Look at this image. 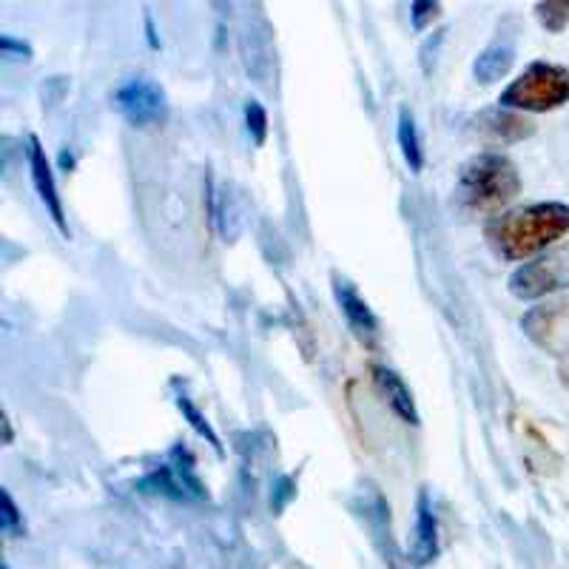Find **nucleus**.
Returning <instances> with one entry per match:
<instances>
[{"mask_svg": "<svg viewBox=\"0 0 569 569\" xmlns=\"http://www.w3.org/2000/svg\"><path fill=\"white\" fill-rule=\"evenodd\" d=\"M246 126H248V134L257 146H262L268 137V111L262 109L259 100H248L246 103Z\"/></svg>", "mask_w": 569, "mask_h": 569, "instance_id": "18", "label": "nucleus"}, {"mask_svg": "<svg viewBox=\"0 0 569 569\" xmlns=\"http://www.w3.org/2000/svg\"><path fill=\"white\" fill-rule=\"evenodd\" d=\"M538 18L550 32H561L569 23V0H552V3H538Z\"/></svg>", "mask_w": 569, "mask_h": 569, "instance_id": "17", "label": "nucleus"}, {"mask_svg": "<svg viewBox=\"0 0 569 569\" xmlns=\"http://www.w3.org/2000/svg\"><path fill=\"white\" fill-rule=\"evenodd\" d=\"M516 63V49L510 43H492L472 63V74L479 83H496V80L507 78V71Z\"/></svg>", "mask_w": 569, "mask_h": 569, "instance_id": "13", "label": "nucleus"}, {"mask_svg": "<svg viewBox=\"0 0 569 569\" xmlns=\"http://www.w3.org/2000/svg\"><path fill=\"white\" fill-rule=\"evenodd\" d=\"M569 284V248L543 253V257L525 262L510 277V293L518 299H538Z\"/></svg>", "mask_w": 569, "mask_h": 569, "instance_id": "5", "label": "nucleus"}, {"mask_svg": "<svg viewBox=\"0 0 569 569\" xmlns=\"http://www.w3.org/2000/svg\"><path fill=\"white\" fill-rule=\"evenodd\" d=\"M114 109L129 120L134 129H151L166 123L169 98L160 83L151 78H129L114 91Z\"/></svg>", "mask_w": 569, "mask_h": 569, "instance_id": "4", "label": "nucleus"}, {"mask_svg": "<svg viewBox=\"0 0 569 569\" xmlns=\"http://www.w3.org/2000/svg\"><path fill=\"white\" fill-rule=\"evenodd\" d=\"M3 569H9V567H3Z\"/></svg>", "mask_w": 569, "mask_h": 569, "instance_id": "23", "label": "nucleus"}, {"mask_svg": "<svg viewBox=\"0 0 569 569\" xmlns=\"http://www.w3.org/2000/svg\"><path fill=\"white\" fill-rule=\"evenodd\" d=\"M521 191L516 162L505 154L487 151L465 162L456 186V200L467 213H496Z\"/></svg>", "mask_w": 569, "mask_h": 569, "instance_id": "2", "label": "nucleus"}, {"mask_svg": "<svg viewBox=\"0 0 569 569\" xmlns=\"http://www.w3.org/2000/svg\"><path fill=\"white\" fill-rule=\"evenodd\" d=\"M439 552V525H436V512L430 505V496L425 490L419 492L416 501V543H413V561L419 567L430 563Z\"/></svg>", "mask_w": 569, "mask_h": 569, "instance_id": "11", "label": "nucleus"}, {"mask_svg": "<svg viewBox=\"0 0 569 569\" xmlns=\"http://www.w3.org/2000/svg\"><path fill=\"white\" fill-rule=\"evenodd\" d=\"M569 100V71L556 63H532L501 91V109L550 111Z\"/></svg>", "mask_w": 569, "mask_h": 569, "instance_id": "3", "label": "nucleus"}, {"mask_svg": "<svg viewBox=\"0 0 569 569\" xmlns=\"http://www.w3.org/2000/svg\"><path fill=\"white\" fill-rule=\"evenodd\" d=\"M137 487L142 492H157V496H169L177 498V501H200V498H206V490H202L191 465H182V447H177L171 453L169 465L149 472Z\"/></svg>", "mask_w": 569, "mask_h": 569, "instance_id": "7", "label": "nucleus"}, {"mask_svg": "<svg viewBox=\"0 0 569 569\" xmlns=\"http://www.w3.org/2000/svg\"><path fill=\"white\" fill-rule=\"evenodd\" d=\"M0 49H3V54H7V58H20V60L32 58V49H29V43H23V40H14L12 34H3V38H0Z\"/></svg>", "mask_w": 569, "mask_h": 569, "instance_id": "20", "label": "nucleus"}, {"mask_svg": "<svg viewBox=\"0 0 569 569\" xmlns=\"http://www.w3.org/2000/svg\"><path fill=\"white\" fill-rule=\"evenodd\" d=\"M399 146H401V157L410 166L413 174H419L421 166H425V154H421V140H419V129H416V120L410 114V109H399Z\"/></svg>", "mask_w": 569, "mask_h": 569, "instance_id": "14", "label": "nucleus"}, {"mask_svg": "<svg viewBox=\"0 0 569 569\" xmlns=\"http://www.w3.org/2000/svg\"><path fill=\"white\" fill-rule=\"evenodd\" d=\"M569 231V206L563 202H538L501 213L487 226V240L510 262L527 259L550 248Z\"/></svg>", "mask_w": 569, "mask_h": 569, "instance_id": "1", "label": "nucleus"}, {"mask_svg": "<svg viewBox=\"0 0 569 569\" xmlns=\"http://www.w3.org/2000/svg\"><path fill=\"white\" fill-rule=\"evenodd\" d=\"M333 293H337V302L339 308H342L350 328H353L362 339H376V333H379V322H376L373 311H370L368 302L359 297V291H356L353 284H350L348 279L337 277L333 279Z\"/></svg>", "mask_w": 569, "mask_h": 569, "instance_id": "10", "label": "nucleus"}, {"mask_svg": "<svg viewBox=\"0 0 569 569\" xmlns=\"http://www.w3.org/2000/svg\"><path fill=\"white\" fill-rule=\"evenodd\" d=\"M240 58L246 66L248 78L257 86H268L273 78V40L271 27L262 14H248L240 29Z\"/></svg>", "mask_w": 569, "mask_h": 569, "instance_id": "6", "label": "nucleus"}, {"mask_svg": "<svg viewBox=\"0 0 569 569\" xmlns=\"http://www.w3.org/2000/svg\"><path fill=\"white\" fill-rule=\"evenodd\" d=\"M293 498V481L288 479V476H282V479H277V498H271V507L273 510H282L288 501Z\"/></svg>", "mask_w": 569, "mask_h": 569, "instance_id": "21", "label": "nucleus"}, {"mask_svg": "<svg viewBox=\"0 0 569 569\" xmlns=\"http://www.w3.org/2000/svg\"><path fill=\"white\" fill-rule=\"evenodd\" d=\"M476 131L492 146H510V142L527 140L536 131V126L516 111L490 109L476 117Z\"/></svg>", "mask_w": 569, "mask_h": 569, "instance_id": "9", "label": "nucleus"}, {"mask_svg": "<svg viewBox=\"0 0 569 569\" xmlns=\"http://www.w3.org/2000/svg\"><path fill=\"white\" fill-rule=\"evenodd\" d=\"M439 3H430V0H416V3H410V20H413V27L419 29H427V23L439 14Z\"/></svg>", "mask_w": 569, "mask_h": 569, "instance_id": "19", "label": "nucleus"}, {"mask_svg": "<svg viewBox=\"0 0 569 569\" xmlns=\"http://www.w3.org/2000/svg\"><path fill=\"white\" fill-rule=\"evenodd\" d=\"M29 169H32V180H34V188H38L40 202L46 206V211H49V217L54 220V226L69 237V226H66V217H63V202H60L58 186H54L52 162H49V157H46L38 137H29Z\"/></svg>", "mask_w": 569, "mask_h": 569, "instance_id": "8", "label": "nucleus"}, {"mask_svg": "<svg viewBox=\"0 0 569 569\" xmlns=\"http://www.w3.org/2000/svg\"><path fill=\"white\" fill-rule=\"evenodd\" d=\"M373 379L385 399H388L390 408L396 410V416L408 421V425H419V410H416L413 393H410L408 385L401 382V376L390 368H373Z\"/></svg>", "mask_w": 569, "mask_h": 569, "instance_id": "12", "label": "nucleus"}, {"mask_svg": "<svg viewBox=\"0 0 569 569\" xmlns=\"http://www.w3.org/2000/svg\"><path fill=\"white\" fill-rule=\"evenodd\" d=\"M0 527H3V532L12 538L27 532V527H23V516H20L18 505L12 501L9 490H0Z\"/></svg>", "mask_w": 569, "mask_h": 569, "instance_id": "16", "label": "nucleus"}, {"mask_svg": "<svg viewBox=\"0 0 569 569\" xmlns=\"http://www.w3.org/2000/svg\"><path fill=\"white\" fill-rule=\"evenodd\" d=\"M177 405H180L182 416H186V419L191 421V427H194L197 433H200L202 439H208V445H211L213 450H217V453H222L220 439H217V433H213L211 425H208V421H206V416H202L200 410H197L194 405H191V399H188V396H180V399H177Z\"/></svg>", "mask_w": 569, "mask_h": 569, "instance_id": "15", "label": "nucleus"}, {"mask_svg": "<svg viewBox=\"0 0 569 569\" xmlns=\"http://www.w3.org/2000/svg\"><path fill=\"white\" fill-rule=\"evenodd\" d=\"M558 379H561L563 390H569V350L561 356V362H558Z\"/></svg>", "mask_w": 569, "mask_h": 569, "instance_id": "22", "label": "nucleus"}]
</instances>
